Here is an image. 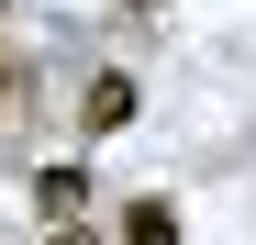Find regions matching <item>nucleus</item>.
Here are the masks:
<instances>
[{"label": "nucleus", "instance_id": "f257e3e1", "mask_svg": "<svg viewBox=\"0 0 256 245\" xmlns=\"http://www.w3.org/2000/svg\"><path fill=\"white\" fill-rule=\"evenodd\" d=\"M34 212H45V223H78V212H90V168H67V156L34 168Z\"/></svg>", "mask_w": 256, "mask_h": 245}, {"label": "nucleus", "instance_id": "f03ea898", "mask_svg": "<svg viewBox=\"0 0 256 245\" xmlns=\"http://www.w3.org/2000/svg\"><path fill=\"white\" fill-rule=\"evenodd\" d=\"M122 245H178V200H122Z\"/></svg>", "mask_w": 256, "mask_h": 245}, {"label": "nucleus", "instance_id": "423d86ee", "mask_svg": "<svg viewBox=\"0 0 256 245\" xmlns=\"http://www.w3.org/2000/svg\"><path fill=\"white\" fill-rule=\"evenodd\" d=\"M134 12H167V0H134Z\"/></svg>", "mask_w": 256, "mask_h": 245}, {"label": "nucleus", "instance_id": "7ed1b4c3", "mask_svg": "<svg viewBox=\"0 0 256 245\" xmlns=\"http://www.w3.org/2000/svg\"><path fill=\"white\" fill-rule=\"evenodd\" d=\"M122 122H134V78L100 67V78H90V134H122Z\"/></svg>", "mask_w": 256, "mask_h": 245}, {"label": "nucleus", "instance_id": "20e7f679", "mask_svg": "<svg viewBox=\"0 0 256 245\" xmlns=\"http://www.w3.org/2000/svg\"><path fill=\"white\" fill-rule=\"evenodd\" d=\"M22 112V45H0V122Z\"/></svg>", "mask_w": 256, "mask_h": 245}, {"label": "nucleus", "instance_id": "39448f33", "mask_svg": "<svg viewBox=\"0 0 256 245\" xmlns=\"http://www.w3.org/2000/svg\"><path fill=\"white\" fill-rule=\"evenodd\" d=\"M56 245H90V223H56Z\"/></svg>", "mask_w": 256, "mask_h": 245}]
</instances>
